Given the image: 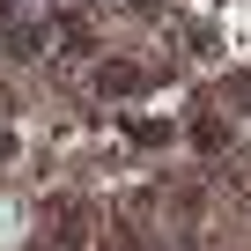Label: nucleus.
Segmentation results:
<instances>
[{
    "mask_svg": "<svg viewBox=\"0 0 251 251\" xmlns=\"http://www.w3.org/2000/svg\"><path fill=\"white\" fill-rule=\"evenodd\" d=\"M96 89H103V96H133V89H141V67H118V59H111V67L96 74Z\"/></svg>",
    "mask_w": 251,
    "mask_h": 251,
    "instance_id": "1",
    "label": "nucleus"
},
{
    "mask_svg": "<svg viewBox=\"0 0 251 251\" xmlns=\"http://www.w3.org/2000/svg\"><path fill=\"white\" fill-rule=\"evenodd\" d=\"M0 155H15V141H8V133H0Z\"/></svg>",
    "mask_w": 251,
    "mask_h": 251,
    "instance_id": "3",
    "label": "nucleus"
},
{
    "mask_svg": "<svg viewBox=\"0 0 251 251\" xmlns=\"http://www.w3.org/2000/svg\"><path fill=\"white\" fill-rule=\"evenodd\" d=\"M8 15H15V0H0V23H8Z\"/></svg>",
    "mask_w": 251,
    "mask_h": 251,
    "instance_id": "2",
    "label": "nucleus"
}]
</instances>
